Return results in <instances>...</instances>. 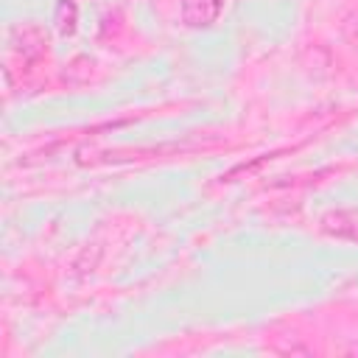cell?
I'll use <instances>...</instances> for the list:
<instances>
[{"label":"cell","instance_id":"cell-1","mask_svg":"<svg viewBox=\"0 0 358 358\" xmlns=\"http://www.w3.org/2000/svg\"><path fill=\"white\" fill-rule=\"evenodd\" d=\"M8 50L17 53L22 59V64H36L48 53V34L34 22L17 25L8 34Z\"/></svg>","mask_w":358,"mask_h":358},{"label":"cell","instance_id":"cell-2","mask_svg":"<svg viewBox=\"0 0 358 358\" xmlns=\"http://www.w3.org/2000/svg\"><path fill=\"white\" fill-rule=\"evenodd\" d=\"M227 0H182L179 3V20L187 28H210L224 14Z\"/></svg>","mask_w":358,"mask_h":358},{"label":"cell","instance_id":"cell-3","mask_svg":"<svg viewBox=\"0 0 358 358\" xmlns=\"http://www.w3.org/2000/svg\"><path fill=\"white\" fill-rule=\"evenodd\" d=\"M53 25L62 36H73L78 28V6L76 0H59L53 11Z\"/></svg>","mask_w":358,"mask_h":358},{"label":"cell","instance_id":"cell-4","mask_svg":"<svg viewBox=\"0 0 358 358\" xmlns=\"http://www.w3.org/2000/svg\"><path fill=\"white\" fill-rule=\"evenodd\" d=\"M341 31H344L347 42H350L352 48H358V8H355V11H350V14L344 17V22H341Z\"/></svg>","mask_w":358,"mask_h":358}]
</instances>
